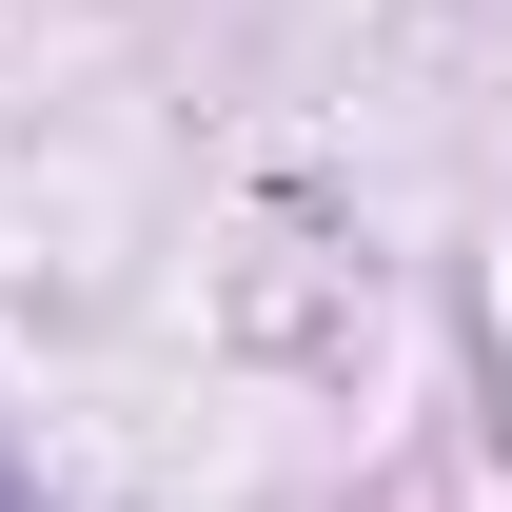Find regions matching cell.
Instances as JSON below:
<instances>
[{"label": "cell", "mask_w": 512, "mask_h": 512, "mask_svg": "<svg viewBox=\"0 0 512 512\" xmlns=\"http://www.w3.org/2000/svg\"><path fill=\"white\" fill-rule=\"evenodd\" d=\"M0 512H20V493H0Z\"/></svg>", "instance_id": "6da1fadb"}]
</instances>
